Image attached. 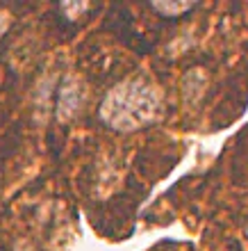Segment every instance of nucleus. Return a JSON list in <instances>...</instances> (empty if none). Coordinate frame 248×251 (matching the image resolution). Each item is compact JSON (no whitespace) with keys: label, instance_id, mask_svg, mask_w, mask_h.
I'll list each match as a JSON object with an SVG mask.
<instances>
[{"label":"nucleus","instance_id":"f257e3e1","mask_svg":"<svg viewBox=\"0 0 248 251\" xmlns=\"http://www.w3.org/2000/svg\"><path fill=\"white\" fill-rule=\"evenodd\" d=\"M159 110V99L155 89L146 82H125L112 89L103 103L105 121L118 130H132L150 121Z\"/></svg>","mask_w":248,"mask_h":251},{"label":"nucleus","instance_id":"f03ea898","mask_svg":"<svg viewBox=\"0 0 248 251\" xmlns=\"http://www.w3.org/2000/svg\"><path fill=\"white\" fill-rule=\"evenodd\" d=\"M194 5H189V2H180V5H173V2H169V5H155V9H159L162 14H169V16H176V14L180 12H189Z\"/></svg>","mask_w":248,"mask_h":251}]
</instances>
